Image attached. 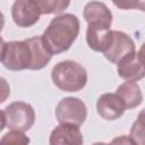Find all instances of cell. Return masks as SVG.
Returning a JSON list of instances; mask_svg holds the SVG:
<instances>
[{"label": "cell", "mask_w": 145, "mask_h": 145, "mask_svg": "<svg viewBox=\"0 0 145 145\" xmlns=\"http://www.w3.org/2000/svg\"><path fill=\"white\" fill-rule=\"evenodd\" d=\"M113 5L122 10L138 9L145 12V0H112Z\"/></svg>", "instance_id": "obj_18"}, {"label": "cell", "mask_w": 145, "mask_h": 145, "mask_svg": "<svg viewBox=\"0 0 145 145\" xmlns=\"http://www.w3.org/2000/svg\"><path fill=\"white\" fill-rule=\"evenodd\" d=\"M116 93L120 96L127 110L138 106L143 101V94H142L140 87L136 82L126 80L125 83L118 86Z\"/></svg>", "instance_id": "obj_14"}, {"label": "cell", "mask_w": 145, "mask_h": 145, "mask_svg": "<svg viewBox=\"0 0 145 145\" xmlns=\"http://www.w3.org/2000/svg\"><path fill=\"white\" fill-rule=\"evenodd\" d=\"M126 105L117 93H104L96 102V111L104 120L119 119L126 111Z\"/></svg>", "instance_id": "obj_9"}, {"label": "cell", "mask_w": 145, "mask_h": 145, "mask_svg": "<svg viewBox=\"0 0 145 145\" xmlns=\"http://www.w3.org/2000/svg\"><path fill=\"white\" fill-rule=\"evenodd\" d=\"M135 51L133 39L121 31H113V37L110 46L103 52L104 57L112 63H118L123 57Z\"/></svg>", "instance_id": "obj_7"}, {"label": "cell", "mask_w": 145, "mask_h": 145, "mask_svg": "<svg viewBox=\"0 0 145 145\" xmlns=\"http://www.w3.org/2000/svg\"><path fill=\"white\" fill-rule=\"evenodd\" d=\"M1 142L2 143H8V144H28L29 138L27 136H25L24 131L10 129L7 134H5L2 136Z\"/></svg>", "instance_id": "obj_17"}, {"label": "cell", "mask_w": 145, "mask_h": 145, "mask_svg": "<svg viewBox=\"0 0 145 145\" xmlns=\"http://www.w3.org/2000/svg\"><path fill=\"white\" fill-rule=\"evenodd\" d=\"M53 84L63 92H78L87 83V71L78 62L63 60L58 62L51 70Z\"/></svg>", "instance_id": "obj_2"}, {"label": "cell", "mask_w": 145, "mask_h": 145, "mask_svg": "<svg viewBox=\"0 0 145 145\" xmlns=\"http://www.w3.org/2000/svg\"><path fill=\"white\" fill-rule=\"evenodd\" d=\"M112 143H129V144H134V142H133V139L130 138V136H129V137H127V136H121L120 138L113 139Z\"/></svg>", "instance_id": "obj_19"}, {"label": "cell", "mask_w": 145, "mask_h": 145, "mask_svg": "<svg viewBox=\"0 0 145 145\" xmlns=\"http://www.w3.org/2000/svg\"><path fill=\"white\" fill-rule=\"evenodd\" d=\"M35 122V111L33 106L23 101H16L7 105L2 110V127L27 131L29 130Z\"/></svg>", "instance_id": "obj_3"}, {"label": "cell", "mask_w": 145, "mask_h": 145, "mask_svg": "<svg viewBox=\"0 0 145 145\" xmlns=\"http://www.w3.org/2000/svg\"><path fill=\"white\" fill-rule=\"evenodd\" d=\"M138 54H139V57H140L142 61H143V62H144V65H145V42L140 45L139 51H138Z\"/></svg>", "instance_id": "obj_20"}, {"label": "cell", "mask_w": 145, "mask_h": 145, "mask_svg": "<svg viewBox=\"0 0 145 145\" xmlns=\"http://www.w3.org/2000/svg\"><path fill=\"white\" fill-rule=\"evenodd\" d=\"M83 16L87 24L99 23L106 26H111L112 12L106 7L105 3L101 1H89L85 5L83 10Z\"/></svg>", "instance_id": "obj_13"}, {"label": "cell", "mask_w": 145, "mask_h": 145, "mask_svg": "<svg viewBox=\"0 0 145 145\" xmlns=\"http://www.w3.org/2000/svg\"><path fill=\"white\" fill-rule=\"evenodd\" d=\"M41 15H51L57 14L60 15L65 11L69 5L70 0H31Z\"/></svg>", "instance_id": "obj_15"}, {"label": "cell", "mask_w": 145, "mask_h": 145, "mask_svg": "<svg viewBox=\"0 0 145 145\" xmlns=\"http://www.w3.org/2000/svg\"><path fill=\"white\" fill-rule=\"evenodd\" d=\"M49 142L51 145H82L84 138L78 125L59 123L51 131Z\"/></svg>", "instance_id": "obj_11"}, {"label": "cell", "mask_w": 145, "mask_h": 145, "mask_svg": "<svg viewBox=\"0 0 145 145\" xmlns=\"http://www.w3.org/2000/svg\"><path fill=\"white\" fill-rule=\"evenodd\" d=\"M80 29L79 19L72 14H60L54 17L42 34L46 48L52 54L67 51L77 39Z\"/></svg>", "instance_id": "obj_1"}, {"label": "cell", "mask_w": 145, "mask_h": 145, "mask_svg": "<svg viewBox=\"0 0 145 145\" xmlns=\"http://www.w3.org/2000/svg\"><path fill=\"white\" fill-rule=\"evenodd\" d=\"M118 75L128 82H137L145 77V65L138 52L134 51L123 57L117 63Z\"/></svg>", "instance_id": "obj_8"}, {"label": "cell", "mask_w": 145, "mask_h": 145, "mask_svg": "<svg viewBox=\"0 0 145 145\" xmlns=\"http://www.w3.org/2000/svg\"><path fill=\"white\" fill-rule=\"evenodd\" d=\"M113 31L104 24H88L86 29V42L88 46L97 52H104L111 44Z\"/></svg>", "instance_id": "obj_10"}, {"label": "cell", "mask_w": 145, "mask_h": 145, "mask_svg": "<svg viewBox=\"0 0 145 145\" xmlns=\"http://www.w3.org/2000/svg\"><path fill=\"white\" fill-rule=\"evenodd\" d=\"M26 42L29 45L31 53H32V65L31 70H40L44 68L51 60L52 53L49 51L46 45L43 42L42 35L41 36H32L29 39H26Z\"/></svg>", "instance_id": "obj_12"}, {"label": "cell", "mask_w": 145, "mask_h": 145, "mask_svg": "<svg viewBox=\"0 0 145 145\" xmlns=\"http://www.w3.org/2000/svg\"><path fill=\"white\" fill-rule=\"evenodd\" d=\"M1 63L5 68L18 71L29 69L32 65V53L28 43L24 41H2Z\"/></svg>", "instance_id": "obj_4"}, {"label": "cell", "mask_w": 145, "mask_h": 145, "mask_svg": "<svg viewBox=\"0 0 145 145\" xmlns=\"http://www.w3.org/2000/svg\"><path fill=\"white\" fill-rule=\"evenodd\" d=\"M40 11L31 0H15L11 6V18L19 27H31L40 19Z\"/></svg>", "instance_id": "obj_6"}, {"label": "cell", "mask_w": 145, "mask_h": 145, "mask_svg": "<svg viewBox=\"0 0 145 145\" xmlns=\"http://www.w3.org/2000/svg\"><path fill=\"white\" fill-rule=\"evenodd\" d=\"M56 118L59 123H74L80 126L87 118V108L80 99L67 96L57 104Z\"/></svg>", "instance_id": "obj_5"}, {"label": "cell", "mask_w": 145, "mask_h": 145, "mask_svg": "<svg viewBox=\"0 0 145 145\" xmlns=\"http://www.w3.org/2000/svg\"><path fill=\"white\" fill-rule=\"evenodd\" d=\"M130 138L134 144L145 145V109H143L130 128Z\"/></svg>", "instance_id": "obj_16"}]
</instances>
